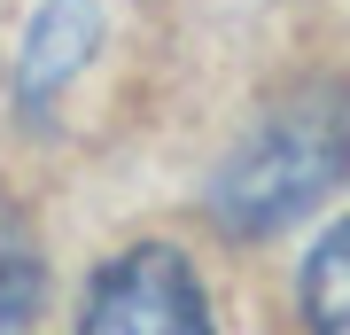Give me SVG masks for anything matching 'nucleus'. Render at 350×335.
Instances as JSON below:
<instances>
[{
	"mask_svg": "<svg viewBox=\"0 0 350 335\" xmlns=\"http://www.w3.org/2000/svg\"><path fill=\"white\" fill-rule=\"evenodd\" d=\"M342 172H350V94L304 86L226 156V172L211 187V211L234 234H273V226L304 219Z\"/></svg>",
	"mask_w": 350,
	"mask_h": 335,
	"instance_id": "f257e3e1",
	"label": "nucleus"
},
{
	"mask_svg": "<svg viewBox=\"0 0 350 335\" xmlns=\"http://www.w3.org/2000/svg\"><path fill=\"white\" fill-rule=\"evenodd\" d=\"M78 335H211V304H202L195 265L179 249L140 242L117 265H101Z\"/></svg>",
	"mask_w": 350,
	"mask_h": 335,
	"instance_id": "f03ea898",
	"label": "nucleus"
},
{
	"mask_svg": "<svg viewBox=\"0 0 350 335\" xmlns=\"http://www.w3.org/2000/svg\"><path fill=\"white\" fill-rule=\"evenodd\" d=\"M94 32H101L94 0H47V16L31 24V47H24V94L63 86L78 62L94 55Z\"/></svg>",
	"mask_w": 350,
	"mask_h": 335,
	"instance_id": "7ed1b4c3",
	"label": "nucleus"
},
{
	"mask_svg": "<svg viewBox=\"0 0 350 335\" xmlns=\"http://www.w3.org/2000/svg\"><path fill=\"white\" fill-rule=\"evenodd\" d=\"M39 304H47V258H39V234L24 226L16 203H0V335H31Z\"/></svg>",
	"mask_w": 350,
	"mask_h": 335,
	"instance_id": "20e7f679",
	"label": "nucleus"
},
{
	"mask_svg": "<svg viewBox=\"0 0 350 335\" xmlns=\"http://www.w3.org/2000/svg\"><path fill=\"white\" fill-rule=\"evenodd\" d=\"M304 320H312V335H350V219L304 265Z\"/></svg>",
	"mask_w": 350,
	"mask_h": 335,
	"instance_id": "39448f33",
	"label": "nucleus"
}]
</instances>
